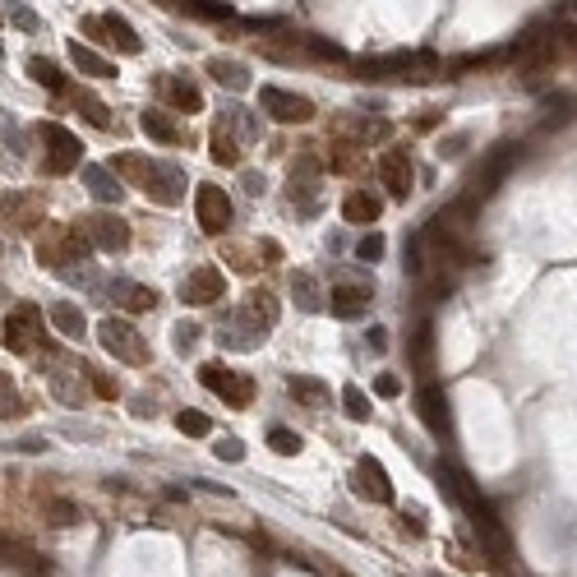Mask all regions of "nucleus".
I'll return each instance as SVG.
<instances>
[{
  "instance_id": "nucleus-22",
  "label": "nucleus",
  "mask_w": 577,
  "mask_h": 577,
  "mask_svg": "<svg viewBox=\"0 0 577 577\" xmlns=\"http://www.w3.org/2000/svg\"><path fill=\"white\" fill-rule=\"evenodd\" d=\"M333 134H347V139H355V144H365V148H370V139H389V121H370V116H342V121L333 125Z\"/></svg>"
},
{
  "instance_id": "nucleus-40",
  "label": "nucleus",
  "mask_w": 577,
  "mask_h": 577,
  "mask_svg": "<svg viewBox=\"0 0 577 577\" xmlns=\"http://www.w3.org/2000/svg\"><path fill=\"white\" fill-rule=\"evenodd\" d=\"M51 389H56V397H61L65 406H79V402H84V389H79V383H74L70 374H61V370L51 374Z\"/></svg>"
},
{
  "instance_id": "nucleus-45",
  "label": "nucleus",
  "mask_w": 577,
  "mask_h": 577,
  "mask_svg": "<svg viewBox=\"0 0 577 577\" xmlns=\"http://www.w3.org/2000/svg\"><path fill=\"white\" fill-rule=\"evenodd\" d=\"M10 19L19 23V29H23V33H38V29H42V19H38L33 10H23V5H14V10H10Z\"/></svg>"
},
{
  "instance_id": "nucleus-17",
  "label": "nucleus",
  "mask_w": 577,
  "mask_h": 577,
  "mask_svg": "<svg viewBox=\"0 0 577 577\" xmlns=\"http://www.w3.org/2000/svg\"><path fill=\"white\" fill-rule=\"evenodd\" d=\"M106 300H112V305H121L125 314H144V310L157 305V291L144 287V282H125V278H116V282H106Z\"/></svg>"
},
{
  "instance_id": "nucleus-13",
  "label": "nucleus",
  "mask_w": 577,
  "mask_h": 577,
  "mask_svg": "<svg viewBox=\"0 0 577 577\" xmlns=\"http://www.w3.org/2000/svg\"><path fill=\"white\" fill-rule=\"evenodd\" d=\"M379 180L389 189V199H406L411 195V180H416V167H411V153L406 148H389L379 157Z\"/></svg>"
},
{
  "instance_id": "nucleus-21",
  "label": "nucleus",
  "mask_w": 577,
  "mask_h": 577,
  "mask_svg": "<svg viewBox=\"0 0 577 577\" xmlns=\"http://www.w3.org/2000/svg\"><path fill=\"white\" fill-rule=\"evenodd\" d=\"M139 130L148 134V139H157V144H180L185 139V130L176 125V116L171 112H157V106H148V112L139 116Z\"/></svg>"
},
{
  "instance_id": "nucleus-12",
  "label": "nucleus",
  "mask_w": 577,
  "mask_h": 577,
  "mask_svg": "<svg viewBox=\"0 0 577 577\" xmlns=\"http://www.w3.org/2000/svg\"><path fill=\"white\" fill-rule=\"evenodd\" d=\"M222 296H227V272L213 268V263L195 268L180 282V300H189V305H213V300H222Z\"/></svg>"
},
{
  "instance_id": "nucleus-37",
  "label": "nucleus",
  "mask_w": 577,
  "mask_h": 577,
  "mask_svg": "<svg viewBox=\"0 0 577 577\" xmlns=\"http://www.w3.org/2000/svg\"><path fill=\"white\" fill-rule=\"evenodd\" d=\"M0 416H5V421L23 416V397L14 393V379L10 374H0Z\"/></svg>"
},
{
  "instance_id": "nucleus-14",
  "label": "nucleus",
  "mask_w": 577,
  "mask_h": 577,
  "mask_svg": "<svg viewBox=\"0 0 577 577\" xmlns=\"http://www.w3.org/2000/svg\"><path fill=\"white\" fill-rule=\"evenodd\" d=\"M84 227H88L97 250H112V255L130 250V222L121 213H93V217H84Z\"/></svg>"
},
{
  "instance_id": "nucleus-30",
  "label": "nucleus",
  "mask_w": 577,
  "mask_h": 577,
  "mask_svg": "<svg viewBox=\"0 0 577 577\" xmlns=\"http://www.w3.org/2000/svg\"><path fill=\"white\" fill-rule=\"evenodd\" d=\"M291 296H296V305L300 310H323V291H319V278H314V272H296V278H291Z\"/></svg>"
},
{
  "instance_id": "nucleus-53",
  "label": "nucleus",
  "mask_w": 577,
  "mask_h": 577,
  "mask_svg": "<svg viewBox=\"0 0 577 577\" xmlns=\"http://www.w3.org/2000/svg\"><path fill=\"white\" fill-rule=\"evenodd\" d=\"M162 5H176V10H180V0H162Z\"/></svg>"
},
{
  "instance_id": "nucleus-33",
  "label": "nucleus",
  "mask_w": 577,
  "mask_h": 577,
  "mask_svg": "<svg viewBox=\"0 0 577 577\" xmlns=\"http://www.w3.org/2000/svg\"><path fill=\"white\" fill-rule=\"evenodd\" d=\"M29 74H33V84L51 88V93H65V74L51 65L46 56H29Z\"/></svg>"
},
{
  "instance_id": "nucleus-49",
  "label": "nucleus",
  "mask_w": 577,
  "mask_h": 577,
  "mask_svg": "<svg viewBox=\"0 0 577 577\" xmlns=\"http://www.w3.org/2000/svg\"><path fill=\"white\" fill-rule=\"evenodd\" d=\"M259 250H263V263H278L282 259V245L278 240H259Z\"/></svg>"
},
{
  "instance_id": "nucleus-36",
  "label": "nucleus",
  "mask_w": 577,
  "mask_h": 577,
  "mask_svg": "<svg viewBox=\"0 0 577 577\" xmlns=\"http://www.w3.org/2000/svg\"><path fill=\"white\" fill-rule=\"evenodd\" d=\"M342 406H347V416L351 421H370V397L361 393V389H355V383H347V389H342Z\"/></svg>"
},
{
  "instance_id": "nucleus-9",
  "label": "nucleus",
  "mask_w": 577,
  "mask_h": 577,
  "mask_svg": "<svg viewBox=\"0 0 577 577\" xmlns=\"http://www.w3.org/2000/svg\"><path fill=\"white\" fill-rule=\"evenodd\" d=\"M319 180H323V162L319 153H300L291 162V204H300L305 213L319 208Z\"/></svg>"
},
{
  "instance_id": "nucleus-51",
  "label": "nucleus",
  "mask_w": 577,
  "mask_h": 577,
  "mask_svg": "<svg viewBox=\"0 0 577 577\" xmlns=\"http://www.w3.org/2000/svg\"><path fill=\"white\" fill-rule=\"evenodd\" d=\"M365 342H370L374 351H383V347H389V328H370V333H365Z\"/></svg>"
},
{
  "instance_id": "nucleus-7",
  "label": "nucleus",
  "mask_w": 577,
  "mask_h": 577,
  "mask_svg": "<svg viewBox=\"0 0 577 577\" xmlns=\"http://www.w3.org/2000/svg\"><path fill=\"white\" fill-rule=\"evenodd\" d=\"M259 106H263V112L278 121V125H305V121H314V102L300 97V93H287V88H278V84L259 88Z\"/></svg>"
},
{
  "instance_id": "nucleus-15",
  "label": "nucleus",
  "mask_w": 577,
  "mask_h": 577,
  "mask_svg": "<svg viewBox=\"0 0 577 577\" xmlns=\"http://www.w3.org/2000/svg\"><path fill=\"white\" fill-rule=\"evenodd\" d=\"M328 310H333L338 319H361L365 310H370V282H333V291H328V300H323Z\"/></svg>"
},
{
  "instance_id": "nucleus-2",
  "label": "nucleus",
  "mask_w": 577,
  "mask_h": 577,
  "mask_svg": "<svg viewBox=\"0 0 577 577\" xmlns=\"http://www.w3.org/2000/svg\"><path fill=\"white\" fill-rule=\"evenodd\" d=\"M97 342L112 351L116 361H125V365H148V361H153V351H148L144 333H139V328H134L130 319L106 314V319L97 323Z\"/></svg>"
},
{
  "instance_id": "nucleus-32",
  "label": "nucleus",
  "mask_w": 577,
  "mask_h": 577,
  "mask_svg": "<svg viewBox=\"0 0 577 577\" xmlns=\"http://www.w3.org/2000/svg\"><path fill=\"white\" fill-rule=\"evenodd\" d=\"M70 102L79 106V112H84V121H88V125H97V130H112V112H106V102H97L93 93L74 88V93H70Z\"/></svg>"
},
{
  "instance_id": "nucleus-5",
  "label": "nucleus",
  "mask_w": 577,
  "mask_h": 577,
  "mask_svg": "<svg viewBox=\"0 0 577 577\" xmlns=\"http://www.w3.org/2000/svg\"><path fill=\"white\" fill-rule=\"evenodd\" d=\"M0 342H5L10 351H19V355H33L38 347H46L38 305H19V310L5 319V323H0Z\"/></svg>"
},
{
  "instance_id": "nucleus-6",
  "label": "nucleus",
  "mask_w": 577,
  "mask_h": 577,
  "mask_svg": "<svg viewBox=\"0 0 577 577\" xmlns=\"http://www.w3.org/2000/svg\"><path fill=\"white\" fill-rule=\"evenodd\" d=\"M84 38H93L102 46H116L121 56H139V51H144L139 33H134L121 14H88L84 19Z\"/></svg>"
},
{
  "instance_id": "nucleus-41",
  "label": "nucleus",
  "mask_w": 577,
  "mask_h": 577,
  "mask_svg": "<svg viewBox=\"0 0 577 577\" xmlns=\"http://www.w3.org/2000/svg\"><path fill=\"white\" fill-rule=\"evenodd\" d=\"M46 513H51V522H56V527H74V522L84 517V513H79V504H70V499H51Z\"/></svg>"
},
{
  "instance_id": "nucleus-27",
  "label": "nucleus",
  "mask_w": 577,
  "mask_h": 577,
  "mask_svg": "<svg viewBox=\"0 0 577 577\" xmlns=\"http://www.w3.org/2000/svg\"><path fill=\"white\" fill-rule=\"evenodd\" d=\"M361 153H365V144L347 139V134H333V144H328V167L333 171H355L361 167Z\"/></svg>"
},
{
  "instance_id": "nucleus-24",
  "label": "nucleus",
  "mask_w": 577,
  "mask_h": 577,
  "mask_svg": "<svg viewBox=\"0 0 577 577\" xmlns=\"http://www.w3.org/2000/svg\"><path fill=\"white\" fill-rule=\"evenodd\" d=\"M204 70L213 74V84H222V88H231V93H245V88H250V70H245L240 61H227V56H213V61H208Z\"/></svg>"
},
{
  "instance_id": "nucleus-10",
  "label": "nucleus",
  "mask_w": 577,
  "mask_h": 577,
  "mask_svg": "<svg viewBox=\"0 0 577 577\" xmlns=\"http://www.w3.org/2000/svg\"><path fill=\"white\" fill-rule=\"evenodd\" d=\"M195 217H199V227H204L208 236H222V231L231 227V199H227V189H222V185H199Z\"/></svg>"
},
{
  "instance_id": "nucleus-23",
  "label": "nucleus",
  "mask_w": 577,
  "mask_h": 577,
  "mask_svg": "<svg viewBox=\"0 0 577 577\" xmlns=\"http://www.w3.org/2000/svg\"><path fill=\"white\" fill-rule=\"evenodd\" d=\"M222 130H231L240 144H250V139H259V116L250 112V106H240V102H231V106H222V121H217Z\"/></svg>"
},
{
  "instance_id": "nucleus-35",
  "label": "nucleus",
  "mask_w": 577,
  "mask_h": 577,
  "mask_svg": "<svg viewBox=\"0 0 577 577\" xmlns=\"http://www.w3.org/2000/svg\"><path fill=\"white\" fill-rule=\"evenodd\" d=\"M268 444H272V453H282V457H296L300 448H305V439H300L296 430H282V425H272V430H268Z\"/></svg>"
},
{
  "instance_id": "nucleus-39",
  "label": "nucleus",
  "mask_w": 577,
  "mask_h": 577,
  "mask_svg": "<svg viewBox=\"0 0 577 577\" xmlns=\"http://www.w3.org/2000/svg\"><path fill=\"white\" fill-rule=\"evenodd\" d=\"M383 250H389V240H383L379 231H370V236H361V245H355V259H361V263H379Z\"/></svg>"
},
{
  "instance_id": "nucleus-38",
  "label": "nucleus",
  "mask_w": 577,
  "mask_h": 577,
  "mask_svg": "<svg viewBox=\"0 0 577 577\" xmlns=\"http://www.w3.org/2000/svg\"><path fill=\"white\" fill-rule=\"evenodd\" d=\"M176 430H180V434L204 439V434H213V421L204 416V411H180V416H176Z\"/></svg>"
},
{
  "instance_id": "nucleus-28",
  "label": "nucleus",
  "mask_w": 577,
  "mask_h": 577,
  "mask_svg": "<svg viewBox=\"0 0 577 577\" xmlns=\"http://www.w3.org/2000/svg\"><path fill=\"white\" fill-rule=\"evenodd\" d=\"M0 217H14V227L19 231H33L42 222V213L23 199V195H0Z\"/></svg>"
},
{
  "instance_id": "nucleus-3",
  "label": "nucleus",
  "mask_w": 577,
  "mask_h": 577,
  "mask_svg": "<svg viewBox=\"0 0 577 577\" xmlns=\"http://www.w3.org/2000/svg\"><path fill=\"white\" fill-rule=\"evenodd\" d=\"M199 383H204L213 397H222L227 406H250V402H255V379L240 374V370H231V365H222V361L199 365Z\"/></svg>"
},
{
  "instance_id": "nucleus-54",
  "label": "nucleus",
  "mask_w": 577,
  "mask_h": 577,
  "mask_svg": "<svg viewBox=\"0 0 577 577\" xmlns=\"http://www.w3.org/2000/svg\"><path fill=\"white\" fill-rule=\"evenodd\" d=\"M0 250H5V245H0Z\"/></svg>"
},
{
  "instance_id": "nucleus-42",
  "label": "nucleus",
  "mask_w": 577,
  "mask_h": 577,
  "mask_svg": "<svg viewBox=\"0 0 577 577\" xmlns=\"http://www.w3.org/2000/svg\"><path fill=\"white\" fill-rule=\"evenodd\" d=\"M79 370L88 374V383H93V393H97V397H106V402H116V397H121V383H116V379H106V374H97V370H88V365H79Z\"/></svg>"
},
{
  "instance_id": "nucleus-18",
  "label": "nucleus",
  "mask_w": 577,
  "mask_h": 577,
  "mask_svg": "<svg viewBox=\"0 0 577 577\" xmlns=\"http://www.w3.org/2000/svg\"><path fill=\"white\" fill-rule=\"evenodd\" d=\"M84 185H88V195L97 199V204H121L125 199V185H121V176L112 171V167H97V162H93V167H84Z\"/></svg>"
},
{
  "instance_id": "nucleus-29",
  "label": "nucleus",
  "mask_w": 577,
  "mask_h": 577,
  "mask_svg": "<svg viewBox=\"0 0 577 577\" xmlns=\"http://www.w3.org/2000/svg\"><path fill=\"white\" fill-rule=\"evenodd\" d=\"M208 144H213L208 153H213V162H217V167H240V139H236L231 130H222V125H217Z\"/></svg>"
},
{
  "instance_id": "nucleus-31",
  "label": "nucleus",
  "mask_w": 577,
  "mask_h": 577,
  "mask_svg": "<svg viewBox=\"0 0 577 577\" xmlns=\"http://www.w3.org/2000/svg\"><path fill=\"white\" fill-rule=\"evenodd\" d=\"M51 323H56L65 338H84V333H88V319H84V310L70 305V300H61V305H51Z\"/></svg>"
},
{
  "instance_id": "nucleus-44",
  "label": "nucleus",
  "mask_w": 577,
  "mask_h": 577,
  "mask_svg": "<svg viewBox=\"0 0 577 577\" xmlns=\"http://www.w3.org/2000/svg\"><path fill=\"white\" fill-rule=\"evenodd\" d=\"M171 333H176V351H189V347L199 342V328H195V323H176Z\"/></svg>"
},
{
  "instance_id": "nucleus-43",
  "label": "nucleus",
  "mask_w": 577,
  "mask_h": 577,
  "mask_svg": "<svg viewBox=\"0 0 577 577\" xmlns=\"http://www.w3.org/2000/svg\"><path fill=\"white\" fill-rule=\"evenodd\" d=\"M213 453H217V457H227V462H245V448H240V439H231V434L222 439V444H213Z\"/></svg>"
},
{
  "instance_id": "nucleus-46",
  "label": "nucleus",
  "mask_w": 577,
  "mask_h": 577,
  "mask_svg": "<svg viewBox=\"0 0 577 577\" xmlns=\"http://www.w3.org/2000/svg\"><path fill=\"white\" fill-rule=\"evenodd\" d=\"M374 393H379V397H397V393H402V379H397V374H379V379H374Z\"/></svg>"
},
{
  "instance_id": "nucleus-19",
  "label": "nucleus",
  "mask_w": 577,
  "mask_h": 577,
  "mask_svg": "<svg viewBox=\"0 0 577 577\" xmlns=\"http://www.w3.org/2000/svg\"><path fill=\"white\" fill-rule=\"evenodd\" d=\"M379 213H383V199L370 195V189H351V195L342 199V217H347V222H355V227L379 222Z\"/></svg>"
},
{
  "instance_id": "nucleus-34",
  "label": "nucleus",
  "mask_w": 577,
  "mask_h": 577,
  "mask_svg": "<svg viewBox=\"0 0 577 577\" xmlns=\"http://www.w3.org/2000/svg\"><path fill=\"white\" fill-rule=\"evenodd\" d=\"M245 310H250L259 323H278V300H272V291H250V300H245Z\"/></svg>"
},
{
  "instance_id": "nucleus-47",
  "label": "nucleus",
  "mask_w": 577,
  "mask_h": 577,
  "mask_svg": "<svg viewBox=\"0 0 577 577\" xmlns=\"http://www.w3.org/2000/svg\"><path fill=\"white\" fill-rule=\"evenodd\" d=\"M23 555H29V549H19V545H10V540H0V564H23Z\"/></svg>"
},
{
  "instance_id": "nucleus-20",
  "label": "nucleus",
  "mask_w": 577,
  "mask_h": 577,
  "mask_svg": "<svg viewBox=\"0 0 577 577\" xmlns=\"http://www.w3.org/2000/svg\"><path fill=\"white\" fill-rule=\"evenodd\" d=\"M287 393H291L300 406H310V411H323L328 402H333L328 383H319V379H310V374H291V379H287Z\"/></svg>"
},
{
  "instance_id": "nucleus-25",
  "label": "nucleus",
  "mask_w": 577,
  "mask_h": 577,
  "mask_svg": "<svg viewBox=\"0 0 577 577\" xmlns=\"http://www.w3.org/2000/svg\"><path fill=\"white\" fill-rule=\"evenodd\" d=\"M421 421L434 430V434H448V402H444V389H421Z\"/></svg>"
},
{
  "instance_id": "nucleus-50",
  "label": "nucleus",
  "mask_w": 577,
  "mask_h": 577,
  "mask_svg": "<svg viewBox=\"0 0 577 577\" xmlns=\"http://www.w3.org/2000/svg\"><path fill=\"white\" fill-rule=\"evenodd\" d=\"M425 355H430V323H421V338H416V361L425 365Z\"/></svg>"
},
{
  "instance_id": "nucleus-4",
  "label": "nucleus",
  "mask_w": 577,
  "mask_h": 577,
  "mask_svg": "<svg viewBox=\"0 0 577 577\" xmlns=\"http://www.w3.org/2000/svg\"><path fill=\"white\" fill-rule=\"evenodd\" d=\"M38 134H42V144H46V153H42L46 176H70L74 162L84 157V144L74 139V130H65V125H56V121H46Z\"/></svg>"
},
{
  "instance_id": "nucleus-1",
  "label": "nucleus",
  "mask_w": 577,
  "mask_h": 577,
  "mask_svg": "<svg viewBox=\"0 0 577 577\" xmlns=\"http://www.w3.org/2000/svg\"><path fill=\"white\" fill-rule=\"evenodd\" d=\"M112 171L125 176V180H134L162 208H176L185 199V171L176 167V162H153V157H139V153H121L112 162Z\"/></svg>"
},
{
  "instance_id": "nucleus-8",
  "label": "nucleus",
  "mask_w": 577,
  "mask_h": 577,
  "mask_svg": "<svg viewBox=\"0 0 577 577\" xmlns=\"http://www.w3.org/2000/svg\"><path fill=\"white\" fill-rule=\"evenodd\" d=\"M263 338H268V323H259L250 310H236V314H227L222 323H217V342H222L227 351H255Z\"/></svg>"
},
{
  "instance_id": "nucleus-16",
  "label": "nucleus",
  "mask_w": 577,
  "mask_h": 577,
  "mask_svg": "<svg viewBox=\"0 0 577 577\" xmlns=\"http://www.w3.org/2000/svg\"><path fill=\"white\" fill-rule=\"evenodd\" d=\"M157 97L162 102H171L176 112H204V93H199V84H189L185 74H162L157 79Z\"/></svg>"
},
{
  "instance_id": "nucleus-11",
  "label": "nucleus",
  "mask_w": 577,
  "mask_h": 577,
  "mask_svg": "<svg viewBox=\"0 0 577 577\" xmlns=\"http://www.w3.org/2000/svg\"><path fill=\"white\" fill-rule=\"evenodd\" d=\"M351 489L361 494V499H370V504H393V481H389V472H383L379 457H361V462H355Z\"/></svg>"
},
{
  "instance_id": "nucleus-52",
  "label": "nucleus",
  "mask_w": 577,
  "mask_h": 577,
  "mask_svg": "<svg viewBox=\"0 0 577 577\" xmlns=\"http://www.w3.org/2000/svg\"><path fill=\"white\" fill-rule=\"evenodd\" d=\"M19 448H23V453H42L46 444H42V439H19Z\"/></svg>"
},
{
  "instance_id": "nucleus-48",
  "label": "nucleus",
  "mask_w": 577,
  "mask_h": 577,
  "mask_svg": "<svg viewBox=\"0 0 577 577\" xmlns=\"http://www.w3.org/2000/svg\"><path fill=\"white\" fill-rule=\"evenodd\" d=\"M240 185H245V195H263V176H259V171H245Z\"/></svg>"
},
{
  "instance_id": "nucleus-26",
  "label": "nucleus",
  "mask_w": 577,
  "mask_h": 577,
  "mask_svg": "<svg viewBox=\"0 0 577 577\" xmlns=\"http://www.w3.org/2000/svg\"><path fill=\"white\" fill-rule=\"evenodd\" d=\"M70 61H74V70H84V74H93V79H116V74H121L112 61L97 56V51L84 46V42H70Z\"/></svg>"
}]
</instances>
